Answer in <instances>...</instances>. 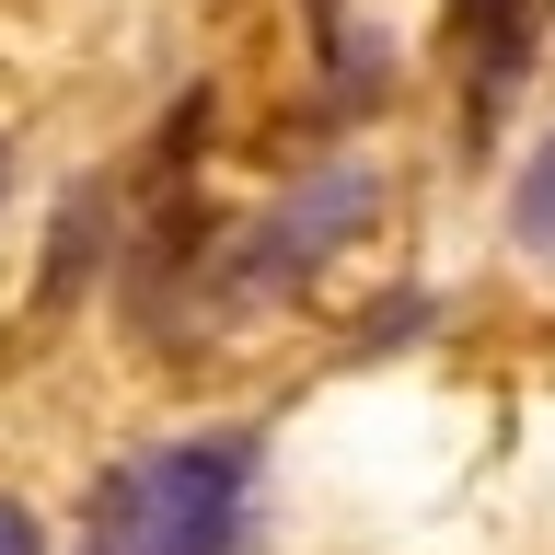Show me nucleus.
Returning a JSON list of instances; mask_svg holds the SVG:
<instances>
[{
    "mask_svg": "<svg viewBox=\"0 0 555 555\" xmlns=\"http://www.w3.org/2000/svg\"><path fill=\"white\" fill-rule=\"evenodd\" d=\"M451 35L475 47V139H486L509 81H520V59H532V0H451Z\"/></svg>",
    "mask_w": 555,
    "mask_h": 555,
    "instance_id": "3",
    "label": "nucleus"
},
{
    "mask_svg": "<svg viewBox=\"0 0 555 555\" xmlns=\"http://www.w3.org/2000/svg\"><path fill=\"white\" fill-rule=\"evenodd\" d=\"M0 555H47V544H35V520L12 509V498H0Z\"/></svg>",
    "mask_w": 555,
    "mask_h": 555,
    "instance_id": "5",
    "label": "nucleus"
},
{
    "mask_svg": "<svg viewBox=\"0 0 555 555\" xmlns=\"http://www.w3.org/2000/svg\"><path fill=\"white\" fill-rule=\"evenodd\" d=\"M382 185H371V163H336V173H312L301 197H278L255 232H243V255H232V289L243 301H267V289H301L324 255H336L347 232H359V208H371Z\"/></svg>",
    "mask_w": 555,
    "mask_h": 555,
    "instance_id": "2",
    "label": "nucleus"
},
{
    "mask_svg": "<svg viewBox=\"0 0 555 555\" xmlns=\"http://www.w3.org/2000/svg\"><path fill=\"white\" fill-rule=\"evenodd\" d=\"M520 243H555V151L520 173Z\"/></svg>",
    "mask_w": 555,
    "mask_h": 555,
    "instance_id": "4",
    "label": "nucleus"
},
{
    "mask_svg": "<svg viewBox=\"0 0 555 555\" xmlns=\"http://www.w3.org/2000/svg\"><path fill=\"white\" fill-rule=\"evenodd\" d=\"M243 486H255V440H163L116 463L81 509V555H232L243 532Z\"/></svg>",
    "mask_w": 555,
    "mask_h": 555,
    "instance_id": "1",
    "label": "nucleus"
},
{
    "mask_svg": "<svg viewBox=\"0 0 555 555\" xmlns=\"http://www.w3.org/2000/svg\"><path fill=\"white\" fill-rule=\"evenodd\" d=\"M0 173H12V163H0Z\"/></svg>",
    "mask_w": 555,
    "mask_h": 555,
    "instance_id": "6",
    "label": "nucleus"
}]
</instances>
